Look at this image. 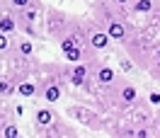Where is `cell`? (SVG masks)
<instances>
[{"mask_svg":"<svg viewBox=\"0 0 160 138\" xmlns=\"http://www.w3.org/2000/svg\"><path fill=\"white\" fill-rule=\"evenodd\" d=\"M90 15H75V12H66L58 7L46 5L44 12V27H46V37L58 44L61 53L68 51L70 46H82L90 49V27H92Z\"/></svg>","mask_w":160,"mask_h":138,"instance_id":"cell-1","label":"cell"},{"mask_svg":"<svg viewBox=\"0 0 160 138\" xmlns=\"http://www.w3.org/2000/svg\"><path fill=\"white\" fill-rule=\"evenodd\" d=\"M88 15H90L92 20L112 37V41H117V44L124 41V37L129 34L131 24H133V17H131L129 7H124V5L114 2V0H92Z\"/></svg>","mask_w":160,"mask_h":138,"instance_id":"cell-2","label":"cell"},{"mask_svg":"<svg viewBox=\"0 0 160 138\" xmlns=\"http://www.w3.org/2000/svg\"><path fill=\"white\" fill-rule=\"evenodd\" d=\"M66 116L70 121H75L80 126H85L88 131H95V133H107L109 131V114H104L95 104H88V102H75L66 109Z\"/></svg>","mask_w":160,"mask_h":138,"instance_id":"cell-3","label":"cell"},{"mask_svg":"<svg viewBox=\"0 0 160 138\" xmlns=\"http://www.w3.org/2000/svg\"><path fill=\"white\" fill-rule=\"evenodd\" d=\"M46 12V5H32V7H22V10H15V17H17V27H20V34L29 37V39L39 41L44 37L41 32V15Z\"/></svg>","mask_w":160,"mask_h":138,"instance_id":"cell-4","label":"cell"},{"mask_svg":"<svg viewBox=\"0 0 160 138\" xmlns=\"http://www.w3.org/2000/svg\"><path fill=\"white\" fill-rule=\"evenodd\" d=\"M58 116H61V111L53 107V104L37 107V109H34V114H32V133H34V136H39L41 131H44L46 126H51Z\"/></svg>","mask_w":160,"mask_h":138,"instance_id":"cell-5","label":"cell"},{"mask_svg":"<svg viewBox=\"0 0 160 138\" xmlns=\"http://www.w3.org/2000/svg\"><path fill=\"white\" fill-rule=\"evenodd\" d=\"M80 131L75 126H73V121H68V116H63L61 114L51 126H46L44 131H41L39 136H46V138H63V136H78Z\"/></svg>","mask_w":160,"mask_h":138,"instance_id":"cell-6","label":"cell"},{"mask_svg":"<svg viewBox=\"0 0 160 138\" xmlns=\"http://www.w3.org/2000/svg\"><path fill=\"white\" fill-rule=\"evenodd\" d=\"M109 44H112V37L102 29L97 22H92V27H90V49H95V51L102 53V51L109 49Z\"/></svg>","mask_w":160,"mask_h":138,"instance_id":"cell-7","label":"cell"},{"mask_svg":"<svg viewBox=\"0 0 160 138\" xmlns=\"http://www.w3.org/2000/svg\"><path fill=\"white\" fill-rule=\"evenodd\" d=\"M17 95L22 99H39L41 95V87H39V80L29 75V78H24L22 82H17Z\"/></svg>","mask_w":160,"mask_h":138,"instance_id":"cell-8","label":"cell"},{"mask_svg":"<svg viewBox=\"0 0 160 138\" xmlns=\"http://www.w3.org/2000/svg\"><path fill=\"white\" fill-rule=\"evenodd\" d=\"M117 70L112 68L109 63H104V61H100L97 63V68H95V82H97V87H107V85H112L114 80H117Z\"/></svg>","mask_w":160,"mask_h":138,"instance_id":"cell-9","label":"cell"},{"mask_svg":"<svg viewBox=\"0 0 160 138\" xmlns=\"http://www.w3.org/2000/svg\"><path fill=\"white\" fill-rule=\"evenodd\" d=\"M155 2L158 0H133L129 5L131 17H146V15H150V12L155 10Z\"/></svg>","mask_w":160,"mask_h":138,"instance_id":"cell-10","label":"cell"},{"mask_svg":"<svg viewBox=\"0 0 160 138\" xmlns=\"http://www.w3.org/2000/svg\"><path fill=\"white\" fill-rule=\"evenodd\" d=\"M15 44H17V37H10V34H2V32H0V53L10 51Z\"/></svg>","mask_w":160,"mask_h":138,"instance_id":"cell-11","label":"cell"},{"mask_svg":"<svg viewBox=\"0 0 160 138\" xmlns=\"http://www.w3.org/2000/svg\"><path fill=\"white\" fill-rule=\"evenodd\" d=\"M15 10H22V7H32V5H44L41 0H8Z\"/></svg>","mask_w":160,"mask_h":138,"instance_id":"cell-12","label":"cell"},{"mask_svg":"<svg viewBox=\"0 0 160 138\" xmlns=\"http://www.w3.org/2000/svg\"><path fill=\"white\" fill-rule=\"evenodd\" d=\"M148 102L158 107V104H160V92H148Z\"/></svg>","mask_w":160,"mask_h":138,"instance_id":"cell-13","label":"cell"},{"mask_svg":"<svg viewBox=\"0 0 160 138\" xmlns=\"http://www.w3.org/2000/svg\"><path fill=\"white\" fill-rule=\"evenodd\" d=\"M114 2H119V5H124V7H129V5L133 2V0H114Z\"/></svg>","mask_w":160,"mask_h":138,"instance_id":"cell-14","label":"cell"},{"mask_svg":"<svg viewBox=\"0 0 160 138\" xmlns=\"http://www.w3.org/2000/svg\"><path fill=\"white\" fill-rule=\"evenodd\" d=\"M88 2H92V0H88Z\"/></svg>","mask_w":160,"mask_h":138,"instance_id":"cell-15","label":"cell"}]
</instances>
